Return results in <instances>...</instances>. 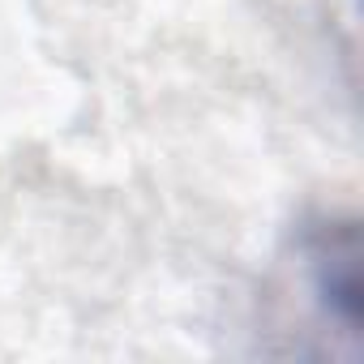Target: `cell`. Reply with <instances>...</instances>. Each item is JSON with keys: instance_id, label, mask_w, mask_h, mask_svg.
<instances>
[{"instance_id": "cell-1", "label": "cell", "mask_w": 364, "mask_h": 364, "mask_svg": "<svg viewBox=\"0 0 364 364\" xmlns=\"http://www.w3.org/2000/svg\"><path fill=\"white\" fill-rule=\"evenodd\" d=\"M304 266L313 296L330 321H338L347 334L360 330V236L355 223H317L304 240Z\"/></svg>"}]
</instances>
